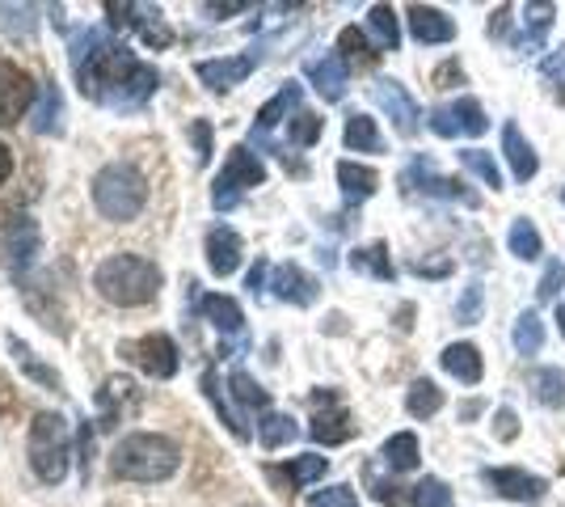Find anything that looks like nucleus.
Here are the masks:
<instances>
[{"label":"nucleus","mask_w":565,"mask_h":507,"mask_svg":"<svg viewBox=\"0 0 565 507\" xmlns=\"http://www.w3.org/2000/svg\"><path fill=\"white\" fill-rule=\"evenodd\" d=\"M182 465V448L157 432H136L118 440L115 457H110V474L122 483H166Z\"/></svg>","instance_id":"nucleus-2"},{"label":"nucleus","mask_w":565,"mask_h":507,"mask_svg":"<svg viewBox=\"0 0 565 507\" xmlns=\"http://www.w3.org/2000/svg\"><path fill=\"white\" fill-rule=\"evenodd\" d=\"M9 178H13V152L0 145V187H4Z\"/></svg>","instance_id":"nucleus-53"},{"label":"nucleus","mask_w":565,"mask_h":507,"mask_svg":"<svg viewBox=\"0 0 565 507\" xmlns=\"http://www.w3.org/2000/svg\"><path fill=\"white\" fill-rule=\"evenodd\" d=\"M326 469H330V461L317 457V453H305V457H296L287 465V474H291L296 486H312L317 478H326Z\"/></svg>","instance_id":"nucleus-44"},{"label":"nucleus","mask_w":565,"mask_h":507,"mask_svg":"<svg viewBox=\"0 0 565 507\" xmlns=\"http://www.w3.org/2000/svg\"><path fill=\"white\" fill-rule=\"evenodd\" d=\"M515 435H519L515 411H511V406H502V411H498V440H515Z\"/></svg>","instance_id":"nucleus-52"},{"label":"nucleus","mask_w":565,"mask_h":507,"mask_svg":"<svg viewBox=\"0 0 565 507\" xmlns=\"http://www.w3.org/2000/svg\"><path fill=\"white\" fill-rule=\"evenodd\" d=\"M321 131H326L321 115H308V110H300V115L291 119V127H287V136H291V145H296V148L317 145V140H321Z\"/></svg>","instance_id":"nucleus-43"},{"label":"nucleus","mask_w":565,"mask_h":507,"mask_svg":"<svg viewBox=\"0 0 565 507\" xmlns=\"http://www.w3.org/2000/svg\"><path fill=\"white\" fill-rule=\"evenodd\" d=\"M372 97H376V106L388 115V119L397 123L401 136H414L418 131V119H423V110H418V102L409 97V89L401 85V81H388V76H380L376 85H372Z\"/></svg>","instance_id":"nucleus-11"},{"label":"nucleus","mask_w":565,"mask_h":507,"mask_svg":"<svg viewBox=\"0 0 565 507\" xmlns=\"http://www.w3.org/2000/svg\"><path fill=\"white\" fill-rule=\"evenodd\" d=\"M34 102V81L25 68L0 60V127H13L25 115V106Z\"/></svg>","instance_id":"nucleus-12"},{"label":"nucleus","mask_w":565,"mask_h":507,"mask_svg":"<svg viewBox=\"0 0 565 507\" xmlns=\"http://www.w3.org/2000/svg\"><path fill=\"white\" fill-rule=\"evenodd\" d=\"M308 507H359V495H354V486H326V490H317Z\"/></svg>","instance_id":"nucleus-46"},{"label":"nucleus","mask_w":565,"mask_h":507,"mask_svg":"<svg viewBox=\"0 0 565 507\" xmlns=\"http://www.w3.org/2000/svg\"><path fill=\"white\" fill-rule=\"evenodd\" d=\"M515 351L519 356H536L544 347V321L536 309H523V314L515 317Z\"/></svg>","instance_id":"nucleus-35"},{"label":"nucleus","mask_w":565,"mask_h":507,"mask_svg":"<svg viewBox=\"0 0 565 507\" xmlns=\"http://www.w3.org/2000/svg\"><path fill=\"white\" fill-rule=\"evenodd\" d=\"M122 356L136 363L140 372L157 377V381H169V377L178 372V342L169 335L131 338V342H122Z\"/></svg>","instance_id":"nucleus-8"},{"label":"nucleus","mask_w":565,"mask_h":507,"mask_svg":"<svg viewBox=\"0 0 565 507\" xmlns=\"http://www.w3.org/2000/svg\"><path fill=\"white\" fill-rule=\"evenodd\" d=\"M507 245H511V254L515 258H523V263H536L544 254V237L541 229L532 224L527 216H519L515 224H511V233H507Z\"/></svg>","instance_id":"nucleus-29"},{"label":"nucleus","mask_w":565,"mask_h":507,"mask_svg":"<svg viewBox=\"0 0 565 507\" xmlns=\"http://www.w3.org/2000/svg\"><path fill=\"white\" fill-rule=\"evenodd\" d=\"M34 13H39V9H30V4H0V22H4V30H22V34H30V30L39 25Z\"/></svg>","instance_id":"nucleus-47"},{"label":"nucleus","mask_w":565,"mask_h":507,"mask_svg":"<svg viewBox=\"0 0 565 507\" xmlns=\"http://www.w3.org/2000/svg\"><path fill=\"white\" fill-rule=\"evenodd\" d=\"M405 187H414V191H423V194H435V199H460L465 208H477V194H472L460 178L435 173V166H430L426 157H418L414 166L405 169Z\"/></svg>","instance_id":"nucleus-14"},{"label":"nucleus","mask_w":565,"mask_h":507,"mask_svg":"<svg viewBox=\"0 0 565 507\" xmlns=\"http://www.w3.org/2000/svg\"><path fill=\"white\" fill-rule=\"evenodd\" d=\"M544 73L548 76H557V73H565V47L557 51V55H553V60H548V64H544Z\"/></svg>","instance_id":"nucleus-56"},{"label":"nucleus","mask_w":565,"mask_h":507,"mask_svg":"<svg viewBox=\"0 0 565 507\" xmlns=\"http://www.w3.org/2000/svg\"><path fill=\"white\" fill-rule=\"evenodd\" d=\"M270 292L279 296V300H287V305H312L317 296H321V288H317V279L308 275V271H300L296 263H282L275 266V275H270Z\"/></svg>","instance_id":"nucleus-17"},{"label":"nucleus","mask_w":565,"mask_h":507,"mask_svg":"<svg viewBox=\"0 0 565 507\" xmlns=\"http://www.w3.org/2000/svg\"><path fill=\"white\" fill-rule=\"evenodd\" d=\"M351 266H354V271L376 275V279H393V275H397V271H393V263H388V245H384V242L367 245V250H354Z\"/></svg>","instance_id":"nucleus-37"},{"label":"nucleus","mask_w":565,"mask_h":507,"mask_svg":"<svg viewBox=\"0 0 565 507\" xmlns=\"http://www.w3.org/2000/svg\"><path fill=\"white\" fill-rule=\"evenodd\" d=\"M481 478L494 486L502 499H515V504H541L544 499V478L527 474V469H486Z\"/></svg>","instance_id":"nucleus-15"},{"label":"nucleus","mask_w":565,"mask_h":507,"mask_svg":"<svg viewBox=\"0 0 565 507\" xmlns=\"http://www.w3.org/2000/svg\"><path fill=\"white\" fill-rule=\"evenodd\" d=\"M444 406V389L435 385V381H414L409 393H405V411L414 414V419H430V414H439Z\"/></svg>","instance_id":"nucleus-31"},{"label":"nucleus","mask_w":565,"mask_h":507,"mask_svg":"<svg viewBox=\"0 0 565 507\" xmlns=\"http://www.w3.org/2000/svg\"><path fill=\"white\" fill-rule=\"evenodd\" d=\"M460 166L472 169V173H477L486 187L502 191V169H498V161L490 157V152H486V148H465V152H460Z\"/></svg>","instance_id":"nucleus-39"},{"label":"nucleus","mask_w":565,"mask_h":507,"mask_svg":"<svg viewBox=\"0 0 565 507\" xmlns=\"http://www.w3.org/2000/svg\"><path fill=\"white\" fill-rule=\"evenodd\" d=\"M481 305H486V284L481 279H472L465 296H460V305H456V317H460V326H472V321H481Z\"/></svg>","instance_id":"nucleus-45"},{"label":"nucleus","mask_w":565,"mask_h":507,"mask_svg":"<svg viewBox=\"0 0 565 507\" xmlns=\"http://www.w3.org/2000/svg\"><path fill=\"white\" fill-rule=\"evenodd\" d=\"M502 152H507V161H511V173H515V182H527V178H536V148L523 140V131H519V123H507L502 127Z\"/></svg>","instance_id":"nucleus-22"},{"label":"nucleus","mask_w":565,"mask_h":507,"mask_svg":"<svg viewBox=\"0 0 565 507\" xmlns=\"http://www.w3.org/2000/svg\"><path fill=\"white\" fill-rule=\"evenodd\" d=\"M199 309H203V317L212 321L220 335H241V326H245V314H241V305H236L233 296H203L199 300Z\"/></svg>","instance_id":"nucleus-25"},{"label":"nucleus","mask_w":565,"mask_h":507,"mask_svg":"<svg viewBox=\"0 0 565 507\" xmlns=\"http://www.w3.org/2000/svg\"><path fill=\"white\" fill-rule=\"evenodd\" d=\"M228 393H233V402L241 406V411H262V414H266V402H270V398H266V389H262L258 381L245 372V368H236L233 377H228Z\"/></svg>","instance_id":"nucleus-30"},{"label":"nucleus","mask_w":565,"mask_h":507,"mask_svg":"<svg viewBox=\"0 0 565 507\" xmlns=\"http://www.w3.org/2000/svg\"><path fill=\"white\" fill-rule=\"evenodd\" d=\"M190 131H194V148H199V161L207 166V161H212V127L199 119L194 127H190Z\"/></svg>","instance_id":"nucleus-50"},{"label":"nucleus","mask_w":565,"mask_h":507,"mask_svg":"<svg viewBox=\"0 0 565 507\" xmlns=\"http://www.w3.org/2000/svg\"><path fill=\"white\" fill-rule=\"evenodd\" d=\"M203 393H207V402H212L215 411H220V423H224V427H228L236 440H245V435H249V427H245V423H241V414H236L233 406L224 402V389H220V377H215L212 368L203 372Z\"/></svg>","instance_id":"nucleus-34"},{"label":"nucleus","mask_w":565,"mask_h":507,"mask_svg":"<svg viewBox=\"0 0 565 507\" xmlns=\"http://www.w3.org/2000/svg\"><path fill=\"white\" fill-rule=\"evenodd\" d=\"M562 284H565V263H557V258H553V263L544 266L541 284H536V296H541V300H557Z\"/></svg>","instance_id":"nucleus-48"},{"label":"nucleus","mask_w":565,"mask_h":507,"mask_svg":"<svg viewBox=\"0 0 565 507\" xmlns=\"http://www.w3.org/2000/svg\"><path fill=\"white\" fill-rule=\"evenodd\" d=\"M384 465L388 469H397V474H409V469H418V461H423V448H418V435L414 432H397L393 440H384Z\"/></svg>","instance_id":"nucleus-27"},{"label":"nucleus","mask_w":565,"mask_h":507,"mask_svg":"<svg viewBox=\"0 0 565 507\" xmlns=\"http://www.w3.org/2000/svg\"><path fill=\"white\" fill-rule=\"evenodd\" d=\"M532 389L544 406H565V372L562 368H541L532 372Z\"/></svg>","instance_id":"nucleus-40"},{"label":"nucleus","mask_w":565,"mask_h":507,"mask_svg":"<svg viewBox=\"0 0 565 507\" xmlns=\"http://www.w3.org/2000/svg\"><path fill=\"white\" fill-rule=\"evenodd\" d=\"M34 131H39V136H60V131H64V102H60V89H55L51 81L39 89V106H34Z\"/></svg>","instance_id":"nucleus-28"},{"label":"nucleus","mask_w":565,"mask_h":507,"mask_svg":"<svg viewBox=\"0 0 565 507\" xmlns=\"http://www.w3.org/2000/svg\"><path fill=\"white\" fill-rule=\"evenodd\" d=\"M94 288L118 305V309H140L148 300H157L161 292V271L140 258V254H110L106 263H97Z\"/></svg>","instance_id":"nucleus-3"},{"label":"nucleus","mask_w":565,"mask_h":507,"mask_svg":"<svg viewBox=\"0 0 565 507\" xmlns=\"http://www.w3.org/2000/svg\"><path fill=\"white\" fill-rule=\"evenodd\" d=\"M439 363H444V372H448V377L465 381V385H477V381H481V372H486L481 351H477L472 342H451V347H444Z\"/></svg>","instance_id":"nucleus-24"},{"label":"nucleus","mask_w":565,"mask_h":507,"mask_svg":"<svg viewBox=\"0 0 565 507\" xmlns=\"http://www.w3.org/2000/svg\"><path fill=\"white\" fill-rule=\"evenodd\" d=\"M245 9H249L245 0H228V4H203V13H207L212 22H224L228 13H245Z\"/></svg>","instance_id":"nucleus-51"},{"label":"nucleus","mask_w":565,"mask_h":507,"mask_svg":"<svg viewBox=\"0 0 565 507\" xmlns=\"http://www.w3.org/2000/svg\"><path fill=\"white\" fill-rule=\"evenodd\" d=\"M68 423L64 414H39L30 427V469L47 486H60L68 478Z\"/></svg>","instance_id":"nucleus-5"},{"label":"nucleus","mask_w":565,"mask_h":507,"mask_svg":"<svg viewBox=\"0 0 565 507\" xmlns=\"http://www.w3.org/2000/svg\"><path fill=\"white\" fill-rule=\"evenodd\" d=\"M409 504L414 507H451V490L444 478H423V483L414 486Z\"/></svg>","instance_id":"nucleus-42"},{"label":"nucleus","mask_w":565,"mask_h":507,"mask_svg":"<svg viewBox=\"0 0 565 507\" xmlns=\"http://www.w3.org/2000/svg\"><path fill=\"white\" fill-rule=\"evenodd\" d=\"M300 435V427H296V419L291 414H279V411H266L258 423V440L266 444V448H282V444H291Z\"/></svg>","instance_id":"nucleus-32"},{"label":"nucleus","mask_w":565,"mask_h":507,"mask_svg":"<svg viewBox=\"0 0 565 507\" xmlns=\"http://www.w3.org/2000/svg\"><path fill=\"white\" fill-rule=\"evenodd\" d=\"M338 47H342L338 51L342 60H367V55H372V51H367V39H363L354 25H347V30L338 34Z\"/></svg>","instance_id":"nucleus-49"},{"label":"nucleus","mask_w":565,"mask_h":507,"mask_svg":"<svg viewBox=\"0 0 565 507\" xmlns=\"http://www.w3.org/2000/svg\"><path fill=\"white\" fill-rule=\"evenodd\" d=\"M557 330H562V338H565V305H557Z\"/></svg>","instance_id":"nucleus-57"},{"label":"nucleus","mask_w":565,"mask_h":507,"mask_svg":"<svg viewBox=\"0 0 565 507\" xmlns=\"http://www.w3.org/2000/svg\"><path fill=\"white\" fill-rule=\"evenodd\" d=\"M451 263H414V275H448Z\"/></svg>","instance_id":"nucleus-54"},{"label":"nucleus","mask_w":565,"mask_h":507,"mask_svg":"<svg viewBox=\"0 0 565 507\" xmlns=\"http://www.w3.org/2000/svg\"><path fill=\"white\" fill-rule=\"evenodd\" d=\"M342 136H347V148H351V152H380V148H384V140H380V131H376V119H367V115H351Z\"/></svg>","instance_id":"nucleus-36"},{"label":"nucleus","mask_w":565,"mask_h":507,"mask_svg":"<svg viewBox=\"0 0 565 507\" xmlns=\"http://www.w3.org/2000/svg\"><path fill=\"white\" fill-rule=\"evenodd\" d=\"M207 266H212L220 279L233 275L236 266H241V237H236L228 224H215L212 233H207Z\"/></svg>","instance_id":"nucleus-21"},{"label":"nucleus","mask_w":565,"mask_h":507,"mask_svg":"<svg viewBox=\"0 0 565 507\" xmlns=\"http://www.w3.org/2000/svg\"><path fill=\"white\" fill-rule=\"evenodd\" d=\"M300 94H305V89H300L296 81H287L279 94L270 97V102H266V106L258 110V131H254V136H266L270 127H279V123L287 119V115H291L296 106H300Z\"/></svg>","instance_id":"nucleus-26"},{"label":"nucleus","mask_w":565,"mask_h":507,"mask_svg":"<svg viewBox=\"0 0 565 507\" xmlns=\"http://www.w3.org/2000/svg\"><path fill=\"white\" fill-rule=\"evenodd\" d=\"M262 284H266V263H258L254 271H249V284H245V288H249V292H262Z\"/></svg>","instance_id":"nucleus-55"},{"label":"nucleus","mask_w":565,"mask_h":507,"mask_svg":"<svg viewBox=\"0 0 565 507\" xmlns=\"http://www.w3.org/2000/svg\"><path fill=\"white\" fill-rule=\"evenodd\" d=\"M430 131L435 136H444V140H456V136H486L490 131V119H486V110H481V102L477 97H456L448 106H435L430 110Z\"/></svg>","instance_id":"nucleus-7"},{"label":"nucleus","mask_w":565,"mask_h":507,"mask_svg":"<svg viewBox=\"0 0 565 507\" xmlns=\"http://www.w3.org/2000/svg\"><path fill=\"white\" fill-rule=\"evenodd\" d=\"M9 347L18 351V363H22V368H25V372H30V377H34V381H39V385H51V389H55V393H64V381H60V372H55V368H43V363L34 360V356L25 351V342H22V338H13Z\"/></svg>","instance_id":"nucleus-41"},{"label":"nucleus","mask_w":565,"mask_h":507,"mask_svg":"<svg viewBox=\"0 0 565 507\" xmlns=\"http://www.w3.org/2000/svg\"><path fill=\"white\" fill-rule=\"evenodd\" d=\"M308 81L317 85V94L326 97V102H342L347 94V60L338 55V51H326V55H312L305 64Z\"/></svg>","instance_id":"nucleus-16"},{"label":"nucleus","mask_w":565,"mask_h":507,"mask_svg":"<svg viewBox=\"0 0 565 507\" xmlns=\"http://www.w3.org/2000/svg\"><path fill=\"white\" fill-rule=\"evenodd\" d=\"M106 13H110V25H131L148 47H169V43H173V34H169V25L157 4H127V0L115 4V0H110Z\"/></svg>","instance_id":"nucleus-9"},{"label":"nucleus","mask_w":565,"mask_h":507,"mask_svg":"<svg viewBox=\"0 0 565 507\" xmlns=\"http://www.w3.org/2000/svg\"><path fill=\"white\" fill-rule=\"evenodd\" d=\"M409 34H414L423 47H435V43H451V39H456V22H451L444 9L414 4V9H409Z\"/></svg>","instance_id":"nucleus-18"},{"label":"nucleus","mask_w":565,"mask_h":507,"mask_svg":"<svg viewBox=\"0 0 565 507\" xmlns=\"http://www.w3.org/2000/svg\"><path fill=\"white\" fill-rule=\"evenodd\" d=\"M72 68L81 89L110 110H140L157 94V68H148L131 51L115 47L106 30L81 34V43L72 47Z\"/></svg>","instance_id":"nucleus-1"},{"label":"nucleus","mask_w":565,"mask_h":507,"mask_svg":"<svg viewBox=\"0 0 565 507\" xmlns=\"http://www.w3.org/2000/svg\"><path fill=\"white\" fill-rule=\"evenodd\" d=\"M312 411L317 414H312V427L308 432H312L317 444H347L354 435V419L338 406V393L333 389H317L312 393Z\"/></svg>","instance_id":"nucleus-10"},{"label":"nucleus","mask_w":565,"mask_h":507,"mask_svg":"<svg viewBox=\"0 0 565 507\" xmlns=\"http://www.w3.org/2000/svg\"><path fill=\"white\" fill-rule=\"evenodd\" d=\"M548 30H553V4H527L523 18H519L515 51L519 55H536L548 39Z\"/></svg>","instance_id":"nucleus-19"},{"label":"nucleus","mask_w":565,"mask_h":507,"mask_svg":"<svg viewBox=\"0 0 565 507\" xmlns=\"http://www.w3.org/2000/svg\"><path fill=\"white\" fill-rule=\"evenodd\" d=\"M258 64H262L258 51H241V55H224V60H199L194 73H199V81H203L207 89H220V94H224V89L241 85Z\"/></svg>","instance_id":"nucleus-13"},{"label":"nucleus","mask_w":565,"mask_h":507,"mask_svg":"<svg viewBox=\"0 0 565 507\" xmlns=\"http://www.w3.org/2000/svg\"><path fill=\"white\" fill-rule=\"evenodd\" d=\"M94 203L97 212L115 224H127L143 212L148 203V187H143V173L136 166H106L94 178Z\"/></svg>","instance_id":"nucleus-4"},{"label":"nucleus","mask_w":565,"mask_h":507,"mask_svg":"<svg viewBox=\"0 0 565 507\" xmlns=\"http://www.w3.org/2000/svg\"><path fill=\"white\" fill-rule=\"evenodd\" d=\"M338 187H342V199L354 208V203L376 194L380 173L372 166H359V161H338Z\"/></svg>","instance_id":"nucleus-23"},{"label":"nucleus","mask_w":565,"mask_h":507,"mask_svg":"<svg viewBox=\"0 0 565 507\" xmlns=\"http://www.w3.org/2000/svg\"><path fill=\"white\" fill-rule=\"evenodd\" d=\"M262 182H266V166L258 161V152H254V148H245V145H236L233 152H228L224 169L215 173V187H212L215 212L236 208V203H241V194L262 187Z\"/></svg>","instance_id":"nucleus-6"},{"label":"nucleus","mask_w":565,"mask_h":507,"mask_svg":"<svg viewBox=\"0 0 565 507\" xmlns=\"http://www.w3.org/2000/svg\"><path fill=\"white\" fill-rule=\"evenodd\" d=\"M562 203H565V191H562Z\"/></svg>","instance_id":"nucleus-58"},{"label":"nucleus","mask_w":565,"mask_h":507,"mask_svg":"<svg viewBox=\"0 0 565 507\" xmlns=\"http://www.w3.org/2000/svg\"><path fill=\"white\" fill-rule=\"evenodd\" d=\"M367 30H372V39H376L380 51H397L401 25H397V13H393L388 4H372V13H367Z\"/></svg>","instance_id":"nucleus-33"},{"label":"nucleus","mask_w":565,"mask_h":507,"mask_svg":"<svg viewBox=\"0 0 565 507\" xmlns=\"http://www.w3.org/2000/svg\"><path fill=\"white\" fill-rule=\"evenodd\" d=\"M122 402H136V389H131V381H122V377H110V381L102 385V393H97V406L106 411V423H102V427H110V423H115Z\"/></svg>","instance_id":"nucleus-38"},{"label":"nucleus","mask_w":565,"mask_h":507,"mask_svg":"<svg viewBox=\"0 0 565 507\" xmlns=\"http://www.w3.org/2000/svg\"><path fill=\"white\" fill-rule=\"evenodd\" d=\"M39 258V224L34 220H22L9 237H4V266L13 275H25V266Z\"/></svg>","instance_id":"nucleus-20"}]
</instances>
